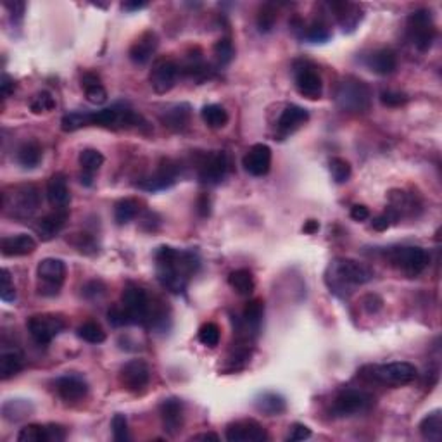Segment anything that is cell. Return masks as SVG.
<instances>
[{"label":"cell","instance_id":"e7e4bbea","mask_svg":"<svg viewBox=\"0 0 442 442\" xmlns=\"http://www.w3.org/2000/svg\"><path fill=\"white\" fill-rule=\"evenodd\" d=\"M121 7H123V10H127V12H135V10H140L144 9V7H147V2H123Z\"/></svg>","mask_w":442,"mask_h":442},{"label":"cell","instance_id":"4316f807","mask_svg":"<svg viewBox=\"0 0 442 442\" xmlns=\"http://www.w3.org/2000/svg\"><path fill=\"white\" fill-rule=\"evenodd\" d=\"M330 10H333L335 14L337 21L342 26L344 31L351 33L358 28V24L363 19V10L358 3H351V2H332L329 3Z\"/></svg>","mask_w":442,"mask_h":442},{"label":"cell","instance_id":"db71d44e","mask_svg":"<svg viewBox=\"0 0 442 442\" xmlns=\"http://www.w3.org/2000/svg\"><path fill=\"white\" fill-rule=\"evenodd\" d=\"M82 294L83 297L90 299V301H93V299H100L104 294H106V285H104L100 280H92L89 282V284H85V287L82 288Z\"/></svg>","mask_w":442,"mask_h":442},{"label":"cell","instance_id":"94428289","mask_svg":"<svg viewBox=\"0 0 442 442\" xmlns=\"http://www.w3.org/2000/svg\"><path fill=\"white\" fill-rule=\"evenodd\" d=\"M14 89H16V83H14V80L10 78L7 73H3L2 75V80H0V92H2V99H9L10 95L14 93Z\"/></svg>","mask_w":442,"mask_h":442},{"label":"cell","instance_id":"60d3db41","mask_svg":"<svg viewBox=\"0 0 442 442\" xmlns=\"http://www.w3.org/2000/svg\"><path fill=\"white\" fill-rule=\"evenodd\" d=\"M85 127H92V123H90V111H71V113L64 114L61 120V128L66 133L82 130Z\"/></svg>","mask_w":442,"mask_h":442},{"label":"cell","instance_id":"cb8c5ba5","mask_svg":"<svg viewBox=\"0 0 442 442\" xmlns=\"http://www.w3.org/2000/svg\"><path fill=\"white\" fill-rule=\"evenodd\" d=\"M47 199L54 210H68L71 194L64 173H54L47 182Z\"/></svg>","mask_w":442,"mask_h":442},{"label":"cell","instance_id":"91938a15","mask_svg":"<svg viewBox=\"0 0 442 442\" xmlns=\"http://www.w3.org/2000/svg\"><path fill=\"white\" fill-rule=\"evenodd\" d=\"M394 221H396L394 217H392V214L387 211V213L375 217L374 221H371V226H374V230H377V232H385V230H387Z\"/></svg>","mask_w":442,"mask_h":442},{"label":"cell","instance_id":"c3c4849f","mask_svg":"<svg viewBox=\"0 0 442 442\" xmlns=\"http://www.w3.org/2000/svg\"><path fill=\"white\" fill-rule=\"evenodd\" d=\"M111 429H113V436L116 442L130 441V434H128V420L125 415H121V413L114 415L113 422H111Z\"/></svg>","mask_w":442,"mask_h":442},{"label":"cell","instance_id":"d6986e66","mask_svg":"<svg viewBox=\"0 0 442 442\" xmlns=\"http://www.w3.org/2000/svg\"><path fill=\"white\" fill-rule=\"evenodd\" d=\"M54 385L59 398L66 403H78L89 394V384L80 375H62V377L55 378Z\"/></svg>","mask_w":442,"mask_h":442},{"label":"cell","instance_id":"e0dca14e","mask_svg":"<svg viewBox=\"0 0 442 442\" xmlns=\"http://www.w3.org/2000/svg\"><path fill=\"white\" fill-rule=\"evenodd\" d=\"M159 416H161L163 430L168 436L175 437L182 432L185 423V406L178 398H168L159 405Z\"/></svg>","mask_w":442,"mask_h":442},{"label":"cell","instance_id":"bcb514c9","mask_svg":"<svg viewBox=\"0 0 442 442\" xmlns=\"http://www.w3.org/2000/svg\"><path fill=\"white\" fill-rule=\"evenodd\" d=\"M19 442H47V425H38V423H30L23 427L17 434Z\"/></svg>","mask_w":442,"mask_h":442},{"label":"cell","instance_id":"1f68e13d","mask_svg":"<svg viewBox=\"0 0 442 442\" xmlns=\"http://www.w3.org/2000/svg\"><path fill=\"white\" fill-rule=\"evenodd\" d=\"M33 405L26 399H9L2 405V416L7 422L17 423L28 418L33 413Z\"/></svg>","mask_w":442,"mask_h":442},{"label":"cell","instance_id":"4fadbf2b","mask_svg":"<svg viewBox=\"0 0 442 442\" xmlns=\"http://www.w3.org/2000/svg\"><path fill=\"white\" fill-rule=\"evenodd\" d=\"M180 175V165L176 161L169 158H163L159 161L158 168L152 173L151 176L142 180L140 183H137L142 190H147V192H159V190L172 189L176 182H178Z\"/></svg>","mask_w":442,"mask_h":442},{"label":"cell","instance_id":"816d5d0a","mask_svg":"<svg viewBox=\"0 0 442 442\" xmlns=\"http://www.w3.org/2000/svg\"><path fill=\"white\" fill-rule=\"evenodd\" d=\"M409 100V97L403 92H396V90H384L380 93V102L387 107H401Z\"/></svg>","mask_w":442,"mask_h":442},{"label":"cell","instance_id":"6125c7cd","mask_svg":"<svg viewBox=\"0 0 442 442\" xmlns=\"http://www.w3.org/2000/svg\"><path fill=\"white\" fill-rule=\"evenodd\" d=\"M351 218L354 221H367L370 218V210L363 204H356V206L351 208Z\"/></svg>","mask_w":442,"mask_h":442},{"label":"cell","instance_id":"74e56055","mask_svg":"<svg viewBox=\"0 0 442 442\" xmlns=\"http://www.w3.org/2000/svg\"><path fill=\"white\" fill-rule=\"evenodd\" d=\"M140 213V203L133 197H127L114 204V220L118 225H127Z\"/></svg>","mask_w":442,"mask_h":442},{"label":"cell","instance_id":"681fc988","mask_svg":"<svg viewBox=\"0 0 442 442\" xmlns=\"http://www.w3.org/2000/svg\"><path fill=\"white\" fill-rule=\"evenodd\" d=\"M71 243L83 254L97 252V242L90 233H75L71 239Z\"/></svg>","mask_w":442,"mask_h":442},{"label":"cell","instance_id":"d590c367","mask_svg":"<svg viewBox=\"0 0 442 442\" xmlns=\"http://www.w3.org/2000/svg\"><path fill=\"white\" fill-rule=\"evenodd\" d=\"M420 434L425 441L439 442L442 439V413L441 409H434L429 415L423 416L418 425Z\"/></svg>","mask_w":442,"mask_h":442},{"label":"cell","instance_id":"6f0895ef","mask_svg":"<svg viewBox=\"0 0 442 442\" xmlns=\"http://www.w3.org/2000/svg\"><path fill=\"white\" fill-rule=\"evenodd\" d=\"M382 306H384V301H382L377 294H368L363 297V308L367 309V313H370V315L380 311Z\"/></svg>","mask_w":442,"mask_h":442},{"label":"cell","instance_id":"484cf974","mask_svg":"<svg viewBox=\"0 0 442 442\" xmlns=\"http://www.w3.org/2000/svg\"><path fill=\"white\" fill-rule=\"evenodd\" d=\"M35 249H37V240L28 233L3 237L0 242V250H2V256L6 257L28 256V254L35 252Z\"/></svg>","mask_w":442,"mask_h":442},{"label":"cell","instance_id":"ba28073f","mask_svg":"<svg viewBox=\"0 0 442 442\" xmlns=\"http://www.w3.org/2000/svg\"><path fill=\"white\" fill-rule=\"evenodd\" d=\"M66 280V264L57 257H45L37 266V291L44 297H55Z\"/></svg>","mask_w":442,"mask_h":442},{"label":"cell","instance_id":"7dc6e473","mask_svg":"<svg viewBox=\"0 0 442 442\" xmlns=\"http://www.w3.org/2000/svg\"><path fill=\"white\" fill-rule=\"evenodd\" d=\"M197 337H199V342L204 344L206 347H217L218 344H220V339H221L220 326H218L217 323H213V322L204 323V325L199 329Z\"/></svg>","mask_w":442,"mask_h":442},{"label":"cell","instance_id":"7a4b0ae2","mask_svg":"<svg viewBox=\"0 0 442 442\" xmlns=\"http://www.w3.org/2000/svg\"><path fill=\"white\" fill-rule=\"evenodd\" d=\"M375 273L368 264L360 263L351 257H337L326 268L325 282L330 292L346 299L354 292V288L374 280Z\"/></svg>","mask_w":442,"mask_h":442},{"label":"cell","instance_id":"03108f58","mask_svg":"<svg viewBox=\"0 0 442 442\" xmlns=\"http://www.w3.org/2000/svg\"><path fill=\"white\" fill-rule=\"evenodd\" d=\"M320 230V223L316 220H308L304 223V226H302V232L306 233V235H313V233H316Z\"/></svg>","mask_w":442,"mask_h":442},{"label":"cell","instance_id":"680465c9","mask_svg":"<svg viewBox=\"0 0 442 442\" xmlns=\"http://www.w3.org/2000/svg\"><path fill=\"white\" fill-rule=\"evenodd\" d=\"M66 439V429L59 423H48L47 425V442H61Z\"/></svg>","mask_w":442,"mask_h":442},{"label":"cell","instance_id":"7402d4cb","mask_svg":"<svg viewBox=\"0 0 442 442\" xmlns=\"http://www.w3.org/2000/svg\"><path fill=\"white\" fill-rule=\"evenodd\" d=\"M308 109H304L302 106H297V104H288V106H285V109L282 111L280 118H278L277 130L282 137H287V135L294 133L297 128H301L302 125L308 123Z\"/></svg>","mask_w":442,"mask_h":442},{"label":"cell","instance_id":"7c38bea8","mask_svg":"<svg viewBox=\"0 0 442 442\" xmlns=\"http://www.w3.org/2000/svg\"><path fill=\"white\" fill-rule=\"evenodd\" d=\"M295 89L302 97L309 100H316L323 93V82L318 69L309 61H297L294 66Z\"/></svg>","mask_w":442,"mask_h":442},{"label":"cell","instance_id":"836d02e7","mask_svg":"<svg viewBox=\"0 0 442 442\" xmlns=\"http://www.w3.org/2000/svg\"><path fill=\"white\" fill-rule=\"evenodd\" d=\"M16 161L21 168L33 169L40 165L42 161V147L38 142H24L16 152Z\"/></svg>","mask_w":442,"mask_h":442},{"label":"cell","instance_id":"f546056e","mask_svg":"<svg viewBox=\"0 0 442 442\" xmlns=\"http://www.w3.org/2000/svg\"><path fill=\"white\" fill-rule=\"evenodd\" d=\"M80 168H82V183L90 187L93 183V175L100 169L104 165V156L97 149H83L78 156Z\"/></svg>","mask_w":442,"mask_h":442},{"label":"cell","instance_id":"f907efd6","mask_svg":"<svg viewBox=\"0 0 442 442\" xmlns=\"http://www.w3.org/2000/svg\"><path fill=\"white\" fill-rule=\"evenodd\" d=\"M16 287H14L12 277H10V271L7 268L2 270V291H0V299L3 302H14L16 301Z\"/></svg>","mask_w":442,"mask_h":442},{"label":"cell","instance_id":"d4e9b609","mask_svg":"<svg viewBox=\"0 0 442 442\" xmlns=\"http://www.w3.org/2000/svg\"><path fill=\"white\" fill-rule=\"evenodd\" d=\"M365 62H367L368 69L374 71L375 75L387 76L398 69V54L389 47L377 48V50H374L368 55Z\"/></svg>","mask_w":442,"mask_h":442},{"label":"cell","instance_id":"e575fe53","mask_svg":"<svg viewBox=\"0 0 442 442\" xmlns=\"http://www.w3.org/2000/svg\"><path fill=\"white\" fill-rule=\"evenodd\" d=\"M82 86L85 90L86 100L92 104H104L107 100V90L100 83V78L93 73H85L82 78Z\"/></svg>","mask_w":442,"mask_h":442},{"label":"cell","instance_id":"b9f144b4","mask_svg":"<svg viewBox=\"0 0 442 442\" xmlns=\"http://www.w3.org/2000/svg\"><path fill=\"white\" fill-rule=\"evenodd\" d=\"M78 337L89 344H102L106 340V332L97 322H85L78 329Z\"/></svg>","mask_w":442,"mask_h":442},{"label":"cell","instance_id":"603a6c76","mask_svg":"<svg viewBox=\"0 0 442 442\" xmlns=\"http://www.w3.org/2000/svg\"><path fill=\"white\" fill-rule=\"evenodd\" d=\"M159 120L169 130L183 131L189 128L190 120H192V107L187 102L173 104V106H168L159 114Z\"/></svg>","mask_w":442,"mask_h":442},{"label":"cell","instance_id":"4dcf8cb0","mask_svg":"<svg viewBox=\"0 0 442 442\" xmlns=\"http://www.w3.org/2000/svg\"><path fill=\"white\" fill-rule=\"evenodd\" d=\"M24 367V354L17 347L6 349L3 347L0 353V378L9 380L14 375L19 374Z\"/></svg>","mask_w":442,"mask_h":442},{"label":"cell","instance_id":"f6af8a7d","mask_svg":"<svg viewBox=\"0 0 442 442\" xmlns=\"http://www.w3.org/2000/svg\"><path fill=\"white\" fill-rule=\"evenodd\" d=\"M329 169L330 173H332V178L335 180V183H346L347 180L351 178V173H353L349 161H346V159L342 158L330 159Z\"/></svg>","mask_w":442,"mask_h":442},{"label":"cell","instance_id":"ab89813d","mask_svg":"<svg viewBox=\"0 0 442 442\" xmlns=\"http://www.w3.org/2000/svg\"><path fill=\"white\" fill-rule=\"evenodd\" d=\"M278 19V10L275 3H263L257 10V16H256V26L259 33H270L271 30L275 28Z\"/></svg>","mask_w":442,"mask_h":442},{"label":"cell","instance_id":"11a10c76","mask_svg":"<svg viewBox=\"0 0 442 442\" xmlns=\"http://www.w3.org/2000/svg\"><path fill=\"white\" fill-rule=\"evenodd\" d=\"M311 437V429L304 423H294L291 427V432H288L287 441L291 442H299V441H306Z\"/></svg>","mask_w":442,"mask_h":442},{"label":"cell","instance_id":"277c9868","mask_svg":"<svg viewBox=\"0 0 442 442\" xmlns=\"http://www.w3.org/2000/svg\"><path fill=\"white\" fill-rule=\"evenodd\" d=\"M371 89L367 82L356 76H346L335 89L337 107L344 113L363 114L371 106Z\"/></svg>","mask_w":442,"mask_h":442},{"label":"cell","instance_id":"3957f363","mask_svg":"<svg viewBox=\"0 0 442 442\" xmlns=\"http://www.w3.org/2000/svg\"><path fill=\"white\" fill-rule=\"evenodd\" d=\"M40 190L31 183L12 185L3 190L2 210L3 214L14 220H30L40 208Z\"/></svg>","mask_w":442,"mask_h":442},{"label":"cell","instance_id":"9c48e42d","mask_svg":"<svg viewBox=\"0 0 442 442\" xmlns=\"http://www.w3.org/2000/svg\"><path fill=\"white\" fill-rule=\"evenodd\" d=\"M408 37L409 42L420 52H427L436 38V24H434L432 12L429 9H418L408 16Z\"/></svg>","mask_w":442,"mask_h":442},{"label":"cell","instance_id":"9a60e30c","mask_svg":"<svg viewBox=\"0 0 442 442\" xmlns=\"http://www.w3.org/2000/svg\"><path fill=\"white\" fill-rule=\"evenodd\" d=\"M228 173V158L223 151H213L204 156L197 168V176L204 185H218Z\"/></svg>","mask_w":442,"mask_h":442},{"label":"cell","instance_id":"f5cc1de1","mask_svg":"<svg viewBox=\"0 0 442 442\" xmlns=\"http://www.w3.org/2000/svg\"><path fill=\"white\" fill-rule=\"evenodd\" d=\"M107 320H109V323L113 326H128L131 325V320L130 316H128L127 309L123 308V306H113V308L107 311Z\"/></svg>","mask_w":442,"mask_h":442},{"label":"cell","instance_id":"2e32d148","mask_svg":"<svg viewBox=\"0 0 442 442\" xmlns=\"http://www.w3.org/2000/svg\"><path fill=\"white\" fill-rule=\"evenodd\" d=\"M120 382L127 391L142 392L151 382V367L144 360H131L120 370Z\"/></svg>","mask_w":442,"mask_h":442},{"label":"cell","instance_id":"ee69618b","mask_svg":"<svg viewBox=\"0 0 442 442\" xmlns=\"http://www.w3.org/2000/svg\"><path fill=\"white\" fill-rule=\"evenodd\" d=\"M30 109L33 114H45L50 113V111L55 109V99L50 92L47 90H42L37 95L31 99L30 102Z\"/></svg>","mask_w":442,"mask_h":442},{"label":"cell","instance_id":"8d00e7d4","mask_svg":"<svg viewBox=\"0 0 442 442\" xmlns=\"http://www.w3.org/2000/svg\"><path fill=\"white\" fill-rule=\"evenodd\" d=\"M228 284L233 291L239 295H250L256 288V282H254V275L250 273L246 268H240V270L232 271L228 275Z\"/></svg>","mask_w":442,"mask_h":442},{"label":"cell","instance_id":"5bb4252c","mask_svg":"<svg viewBox=\"0 0 442 442\" xmlns=\"http://www.w3.org/2000/svg\"><path fill=\"white\" fill-rule=\"evenodd\" d=\"M178 75L180 66L173 59L159 57L152 64L151 73H149V82H151V86L154 89L156 93L165 95L175 86Z\"/></svg>","mask_w":442,"mask_h":442},{"label":"cell","instance_id":"9f6ffc18","mask_svg":"<svg viewBox=\"0 0 442 442\" xmlns=\"http://www.w3.org/2000/svg\"><path fill=\"white\" fill-rule=\"evenodd\" d=\"M3 7L9 10L10 17H12L14 21L23 19V14L24 10H26V2H23V0H6Z\"/></svg>","mask_w":442,"mask_h":442},{"label":"cell","instance_id":"ac0fdd59","mask_svg":"<svg viewBox=\"0 0 442 442\" xmlns=\"http://www.w3.org/2000/svg\"><path fill=\"white\" fill-rule=\"evenodd\" d=\"M225 437L230 442H264L268 441V432L259 422L246 418L230 423L226 427Z\"/></svg>","mask_w":442,"mask_h":442},{"label":"cell","instance_id":"be15d7a7","mask_svg":"<svg viewBox=\"0 0 442 442\" xmlns=\"http://www.w3.org/2000/svg\"><path fill=\"white\" fill-rule=\"evenodd\" d=\"M197 213H199L203 218L210 217L211 201H210V196H208V194H201L199 199H197Z\"/></svg>","mask_w":442,"mask_h":442},{"label":"cell","instance_id":"8992f818","mask_svg":"<svg viewBox=\"0 0 442 442\" xmlns=\"http://www.w3.org/2000/svg\"><path fill=\"white\" fill-rule=\"evenodd\" d=\"M374 396L368 394L363 389L346 387L337 392L335 398L332 399L330 409L337 418H347V416L367 413L374 406Z\"/></svg>","mask_w":442,"mask_h":442},{"label":"cell","instance_id":"44dd1931","mask_svg":"<svg viewBox=\"0 0 442 442\" xmlns=\"http://www.w3.org/2000/svg\"><path fill=\"white\" fill-rule=\"evenodd\" d=\"M159 47V37L156 31L152 30H145L144 33L138 35L135 38L133 44L130 45V50H128V55H130L131 62L138 66L147 64L152 59V55L156 54Z\"/></svg>","mask_w":442,"mask_h":442},{"label":"cell","instance_id":"003e7915","mask_svg":"<svg viewBox=\"0 0 442 442\" xmlns=\"http://www.w3.org/2000/svg\"><path fill=\"white\" fill-rule=\"evenodd\" d=\"M190 441H213V442H218L220 441V436L214 432H204V434H197V436H194Z\"/></svg>","mask_w":442,"mask_h":442},{"label":"cell","instance_id":"f35d334b","mask_svg":"<svg viewBox=\"0 0 442 442\" xmlns=\"http://www.w3.org/2000/svg\"><path fill=\"white\" fill-rule=\"evenodd\" d=\"M201 116H203V121L208 125L210 128H223L226 123H228V113L225 111V107L220 106V104H208V106L203 107L201 111Z\"/></svg>","mask_w":442,"mask_h":442},{"label":"cell","instance_id":"f1b7e54d","mask_svg":"<svg viewBox=\"0 0 442 442\" xmlns=\"http://www.w3.org/2000/svg\"><path fill=\"white\" fill-rule=\"evenodd\" d=\"M254 408L266 416H280L287 412V401L278 392H261L254 398Z\"/></svg>","mask_w":442,"mask_h":442},{"label":"cell","instance_id":"d6a6232c","mask_svg":"<svg viewBox=\"0 0 442 442\" xmlns=\"http://www.w3.org/2000/svg\"><path fill=\"white\" fill-rule=\"evenodd\" d=\"M301 35L302 38H306L311 44H325V42H329L332 38V31H330L329 23L322 16L315 17L309 24H304Z\"/></svg>","mask_w":442,"mask_h":442},{"label":"cell","instance_id":"7bdbcfd3","mask_svg":"<svg viewBox=\"0 0 442 442\" xmlns=\"http://www.w3.org/2000/svg\"><path fill=\"white\" fill-rule=\"evenodd\" d=\"M213 54L218 66H221V68L223 66H228L230 62L233 61V57H235V48H233L232 40H230L228 37L220 38V40L213 45Z\"/></svg>","mask_w":442,"mask_h":442},{"label":"cell","instance_id":"ffe728a7","mask_svg":"<svg viewBox=\"0 0 442 442\" xmlns=\"http://www.w3.org/2000/svg\"><path fill=\"white\" fill-rule=\"evenodd\" d=\"M242 166L249 175L264 176L271 168V149L266 144H254L246 152L242 159Z\"/></svg>","mask_w":442,"mask_h":442},{"label":"cell","instance_id":"8fae6325","mask_svg":"<svg viewBox=\"0 0 442 442\" xmlns=\"http://www.w3.org/2000/svg\"><path fill=\"white\" fill-rule=\"evenodd\" d=\"M26 329L30 332L31 339L38 346H47V344H50L66 329V322L61 316L44 313V315L31 316L26 323Z\"/></svg>","mask_w":442,"mask_h":442},{"label":"cell","instance_id":"52a82bcc","mask_svg":"<svg viewBox=\"0 0 442 442\" xmlns=\"http://www.w3.org/2000/svg\"><path fill=\"white\" fill-rule=\"evenodd\" d=\"M389 263L396 268V270L403 271L408 277H418L427 266H429V254L423 247L416 246H399L391 247L385 252Z\"/></svg>","mask_w":442,"mask_h":442},{"label":"cell","instance_id":"83f0119b","mask_svg":"<svg viewBox=\"0 0 442 442\" xmlns=\"http://www.w3.org/2000/svg\"><path fill=\"white\" fill-rule=\"evenodd\" d=\"M68 210H54L52 213L45 214L42 220H38L35 230H37V233L40 235L42 240H52L54 237H57L59 233L62 232L66 221H68Z\"/></svg>","mask_w":442,"mask_h":442},{"label":"cell","instance_id":"5b68a950","mask_svg":"<svg viewBox=\"0 0 442 442\" xmlns=\"http://www.w3.org/2000/svg\"><path fill=\"white\" fill-rule=\"evenodd\" d=\"M361 377L377 382V384L398 387V385L412 384L418 377V370H416L415 365L408 363V361H396V363L365 367L361 370Z\"/></svg>","mask_w":442,"mask_h":442},{"label":"cell","instance_id":"30bf717a","mask_svg":"<svg viewBox=\"0 0 442 442\" xmlns=\"http://www.w3.org/2000/svg\"><path fill=\"white\" fill-rule=\"evenodd\" d=\"M121 306L127 309L131 325H147L151 315V301L147 292L138 285H127L121 294Z\"/></svg>","mask_w":442,"mask_h":442},{"label":"cell","instance_id":"6da1fadb","mask_svg":"<svg viewBox=\"0 0 442 442\" xmlns=\"http://www.w3.org/2000/svg\"><path fill=\"white\" fill-rule=\"evenodd\" d=\"M154 259L159 284L173 294H183L190 278L201 268V257L196 250H180L169 246L159 247Z\"/></svg>","mask_w":442,"mask_h":442}]
</instances>
